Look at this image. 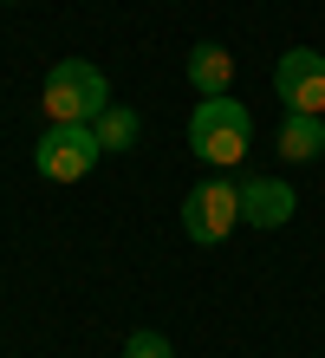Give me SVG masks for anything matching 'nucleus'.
Returning a JSON list of instances; mask_svg holds the SVG:
<instances>
[{
  "label": "nucleus",
  "mask_w": 325,
  "mask_h": 358,
  "mask_svg": "<svg viewBox=\"0 0 325 358\" xmlns=\"http://www.w3.org/2000/svg\"><path fill=\"white\" fill-rule=\"evenodd\" d=\"M52 124H92L104 104H111V85H104V72L92 59H59L46 72V92H39Z\"/></svg>",
  "instance_id": "nucleus-2"
},
{
  "label": "nucleus",
  "mask_w": 325,
  "mask_h": 358,
  "mask_svg": "<svg viewBox=\"0 0 325 358\" xmlns=\"http://www.w3.org/2000/svg\"><path fill=\"white\" fill-rule=\"evenodd\" d=\"M98 157H104V143L92 124H46V137L33 143V170L46 182H85L98 170Z\"/></svg>",
  "instance_id": "nucleus-3"
},
{
  "label": "nucleus",
  "mask_w": 325,
  "mask_h": 358,
  "mask_svg": "<svg viewBox=\"0 0 325 358\" xmlns=\"http://www.w3.org/2000/svg\"><path fill=\"white\" fill-rule=\"evenodd\" d=\"M234 222H241V189L234 182H195L189 196H182V235L195 248H222L234 235Z\"/></svg>",
  "instance_id": "nucleus-4"
},
{
  "label": "nucleus",
  "mask_w": 325,
  "mask_h": 358,
  "mask_svg": "<svg viewBox=\"0 0 325 358\" xmlns=\"http://www.w3.org/2000/svg\"><path fill=\"white\" fill-rule=\"evenodd\" d=\"M92 131H98V143H104V157H124L130 143L143 137V117L130 111V104H104V111L92 117Z\"/></svg>",
  "instance_id": "nucleus-9"
},
{
  "label": "nucleus",
  "mask_w": 325,
  "mask_h": 358,
  "mask_svg": "<svg viewBox=\"0 0 325 358\" xmlns=\"http://www.w3.org/2000/svg\"><path fill=\"white\" fill-rule=\"evenodd\" d=\"M247 143H254V117H247V104H234L228 92L195 104V117H189V150L202 157V163L228 170V163H241V157H247Z\"/></svg>",
  "instance_id": "nucleus-1"
},
{
  "label": "nucleus",
  "mask_w": 325,
  "mask_h": 358,
  "mask_svg": "<svg viewBox=\"0 0 325 358\" xmlns=\"http://www.w3.org/2000/svg\"><path fill=\"white\" fill-rule=\"evenodd\" d=\"M124 358H176V352H169V339H163V332H130V339H124Z\"/></svg>",
  "instance_id": "nucleus-10"
},
{
  "label": "nucleus",
  "mask_w": 325,
  "mask_h": 358,
  "mask_svg": "<svg viewBox=\"0 0 325 358\" xmlns=\"http://www.w3.org/2000/svg\"><path fill=\"white\" fill-rule=\"evenodd\" d=\"M273 92H280V104H287V111L325 117V52H312V46L280 52V66H273Z\"/></svg>",
  "instance_id": "nucleus-5"
},
{
  "label": "nucleus",
  "mask_w": 325,
  "mask_h": 358,
  "mask_svg": "<svg viewBox=\"0 0 325 358\" xmlns=\"http://www.w3.org/2000/svg\"><path fill=\"white\" fill-rule=\"evenodd\" d=\"M241 222H254V228H280V222H293V189H287V182H273V176L241 182Z\"/></svg>",
  "instance_id": "nucleus-6"
},
{
  "label": "nucleus",
  "mask_w": 325,
  "mask_h": 358,
  "mask_svg": "<svg viewBox=\"0 0 325 358\" xmlns=\"http://www.w3.org/2000/svg\"><path fill=\"white\" fill-rule=\"evenodd\" d=\"M189 85L202 92V98H222V92L234 85V52L215 46V39H202V46L189 52Z\"/></svg>",
  "instance_id": "nucleus-7"
},
{
  "label": "nucleus",
  "mask_w": 325,
  "mask_h": 358,
  "mask_svg": "<svg viewBox=\"0 0 325 358\" xmlns=\"http://www.w3.org/2000/svg\"><path fill=\"white\" fill-rule=\"evenodd\" d=\"M280 157H293V163H319V157H325V117L287 111V124H280Z\"/></svg>",
  "instance_id": "nucleus-8"
}]
</instances>
